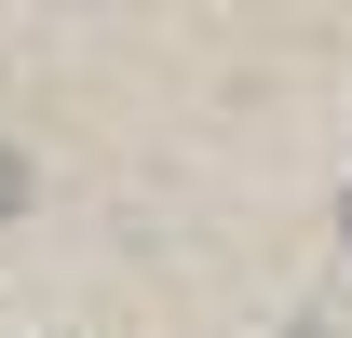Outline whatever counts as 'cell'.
Returning a JSON list of instances; mask_svg holds the SVG:
<instances>
[{
	"mask_svg": "<svg viewBox=\"0 0 352 338\" xmlns=\"http://www.w3.org/2000/svg\"><path fill=\"white\" fill-rule=\"evenodd\" d=\"M28 190H41V176H28V149H14V135H0V216H28Z\"/></svg>",
	"mask_w": 352,
	"mask_h": 338,
	"instance_id": "1",
	"label": "cell"
},
{
	"mask_svg": "<svg viewBox=\"0 0 352 338\" xmlns=\"http://www.w3.org/2000/svg\"><path fill=\"white\" fill-rule=\"evenodd\" d=\"M339 230H352V190H339Z\"/></svg>",
	"mask_w": 352,
	"mask_h": 338,
	"instance_id": "2",
	"label": "cell"
}]
</instances>
